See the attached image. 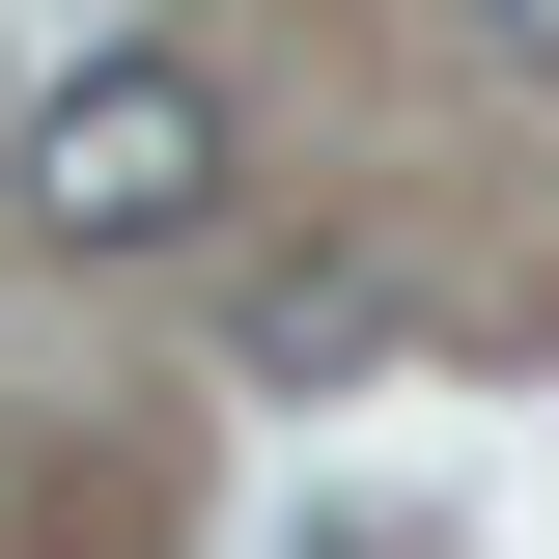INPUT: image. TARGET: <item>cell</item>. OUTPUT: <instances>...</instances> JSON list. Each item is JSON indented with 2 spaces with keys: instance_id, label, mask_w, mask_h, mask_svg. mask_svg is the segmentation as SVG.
I'll return each mask as SVG.
<instances>
[{
  "instance_id": "6da1fadb",
  "label": "cell",
  "mask_w": 559,
  "mask_h": 559,
  "mask_svg": "<svg viewBox=\"0 0 559 559\" xmlns=\"http://www.w3.org/2000/svg\"><path fill=\"white\" fill-rule=\"evenodd\" d=\"M224 168H252V140H224V84H197V57H57L28 112H0V197L57 224V252H197Z\"/></svg>"
},
{
  "instance_id": "7a4b0ae2",
  "label": "cell",
  "mask_w": 559,
  "mask_h": 559,
  "mask_svg": "<svg viewBox=\"0 0 559 559\" xmlns=\"http://www.w3.org/2000/svg\"><path fill=\"white\" fill-rule=\"evenodd\" d=\"M364 336H392V280H364V252H308V280H252V364H364Z\"/></svg>"
},
{
  "instance_id": "3957f363",
  "label": "cell",
  "mask_w": 559,
  "mask_h": 559,
  "mask_svg": "<svg viewBox=\"0 0 559 559\" xmlns=\"http://www.w3.org/2000/svg\"><path fill=\"white\" fill-rule=\"evenodd\" d=\"M476 57H503V84H559V0H476Z\"/></svg>"
}]
</instances>
